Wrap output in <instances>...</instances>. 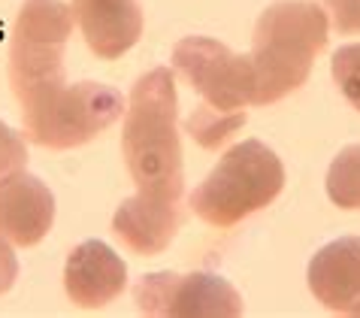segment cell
Wrapping results in <instances>:
<instances>
[{
	"label": "cell",
	"instance_id": "obj_11",
	"mask_svg": "<svg viewBox=\"0 0 360 318\" xmlns=\"http://www.w3.org/2000/svg\"><path fill=\"white\" fill-rule=\"evenodd\" d=\"M73 22L100 61H115L143 37V9L136 0H73Z\"/></svg>",
	"mask_w": 360,
	"mask_h": 318
},
{
	"label": "cell",
	"instance_id": "obj_1",
	"mask_svg": "<svg viewBox=\"0 0 360 318\" xmlns=\"http://www.w3.org/2000/svg\"><path fill=\"white\" fill-rule=\"evenodd\" d=\"M176 76L167 67L136 79L124 106L122 152L139 194L182 201V140H179Z\"/></svg>",
	"mask_w": 360,
	"mask_h": 318
},
{
	"label": "cell",
	"instance_id": "obj_5",
	"mask_svg": "<svg viewBox=\"0 0 360 318\" xmlns=\"http://www.w3.org/2000/svg\"><path fill=\"white\" fill-rule=\"evenodd\" d=\"M124 113V101L112 85L76 82L64 85L46 101L22 109L25 136L43 148H76L91 143Z\"/></svg>",
	"mask_w": 360,
	"mask_h": 318
},
{
	"label": "cell",
	"instance_id": "obj_14",
	"mask_svg": "<svg viewBox=\"0 0 360 318\" xmlns=\"http://www.w3.org/2000/svg\"><path fill=\"white\" fill-rule=\"evenodd\" d=\"M327 197L339 210H360V146H345L327 170Z\"/></svg>",
	"mask_w": 360,
	"mask_h": 318
},
{
	"label": "cell",
	"instance_id": "obj_17",
	"mask_svg": "<svg viewBox=\"0 0 360 318\" xmlns=\"http://www.w3.org/2000/svg\"><path fill=\"white\" fill-rule=\"evenodd\" d=\"M339 34H360V0H321Z\"/></svg>",
	"mask_w": 360,
	"mask_h": 318
},
{
	"label": "cell",
	"instance_id": "obj_6",
	"mask_svg": "<svg viewBox=\"0 0 360 318\" xmlns=\"http://www.w3.org/2000/svg\"><path fill=\"white\" fill-rule=\"evenodd\" d=\"M173 70L203 103L224 113L245 109L255 97V67L248 55H233L212 37H185L173 49Z\"/></svg>",
	"mask_w": 360,
	"mask_h": 318
},
{
	"label": "cell",
	"instance_id": "obj_13",
	"mask_svg": "<svg viewBox=\"0 0 360 318\" xmlns=\"http://www.w3.org/2000/svg\"><path fill=\"white\" fill-rule=\"evenodd\" d=\"M243 125H245V109L224 113V109H212L209 103H203V106H197L191 113V118L185 122V134L191 136L197 146L218 148V146H224Z\"/></svg>",
	"mask_w": 360,
	"mask_h": 318
},
{
	"label": "cell",
	"instance_id": "obj_2",
	"mask_svg": "<svg viewBox=\"0 0 360 318\" xmlns=\"http://www.w3.org/2000/svg\"><path fill=\"white\" fill-rule=\"evenodd\" d=\"M330 34L327 9L312 0H276L255 25L252 106H269L306 85L315 58L324 52Z\"/></svg>",
	"mask_w": 360,
	"mask_h": 318
},
{
	"label": "cell",
	"instance_id": "obj_15",
	"mask_svg": "<svg viewBox=\"0 0 360 318\" xmlns=\"http://www.w3.org/2000/svg\"><path fill=\"white\" fill-rule=\"evenodd\" d=\"M330 70H333V82L339 85L342 97L360 113V43L336 49Z\"/></svg>",
	"mask_w": 360,
	"mask_h": 318
},
{
	"label": "cell",
	"instance_id": "obj_3",
	"mask_svg": "<svg viewBox=\"0 0 360 318\" xmlns=\"http://www.w3.org/2000/svg\"><path fill=\"white\" fill-rule=\"evenodd\" d=\"M285 167L273 148L261 140H245L212 167L203 182L194 188L188 206L206 224L227 231L252 212L264 210L282 194Z\"/></svg>",
	"mask_w": 360,
	"mask_h": 318
},
{
	"label": "cell",
	"instance_id": "obj_10",
	"mask_svg": "<svg viewBox=\"0 0 360 318\" xmlns=\"http://www.w3.org/2000/svg\"><path fill=\"white\" fill-rule=\"evenodd\" d=\"M185 222L182 201H164V197L134 194L118 206L112 215V234L134 255H161L176 240L179 227Z\"/></svg>",
	"mask_w": 360,
	"mask_h": 318
},
{
	"label": "cell",
	"instance_id": "obj_9",
	"mask_svg": "<svg viewBox=\"0 0 360 318\" xmlns=\"http://www.w3.org/2000/svg\"><path fill=\"white\" fill-rule=\"evenodd\" d=\"M127 285V267L112 248L100 240L79 243L67 257L64 288L67 297L82 310H100L112 303Z\"/></svg>",
	"mask_w": 360,
	"mask_h": 318
},
{
	"label": "cell",
	"instance_id": "obj_16",
	"mask_svg": "<svg viewBox=\"0 0 360 318\" xmlns=\"http://www.w3.org/2000/svg\"><path fill=\"white\" fill-rule=\"evenodd\" d=\"M25 164H27V148L22 134H15L6 122H0V179L15 170H25Z\"/></svg>",
	"mask_w": 360,
	"mask_h": 318
},
{
	"label": "cell",
	"instance_id": "obj_7",
	"mask_svg": "<svg viewBox=\"0 0 360 318\" xmlns=\"http://www.w3.org/2000/svg\"><path fill=\"white\" fill-rule=\"evenodd\" d=\"M134 300L148 318H236L245 310L236 288L212 273H148Z\"/></svg>",
	"mask_w": 360,
	"mask_h": 318
},
{
	"label": "cell",
	"instance_id": "obj_4",
	"mask_svg": "<svg viewBox=\"0 0 360 318\" xmlns=\"http://www.w3.org/2000/svg\"><path fill=\"white\" fill-rule=\"evenodd\" d=\"M73 9L61 0H25L9 34V85L22 109L67 85L64 49L73 34Z\"/></svg>",
	"mask_w": 360,
	"mask_h": 318
},
{
	"label": "cell",
	"instance_id": "obj_12",
	"mask_svg": "<svg viewBox=\"0 0 360 318\" xmlns=\"http://www.w3.org/2000/svg\"><path fill=\"white\" fill-rule=\"evenodd\" d=\"M309 291L339 315H360V236L327 243L309 261Z\"/></svg>",
	"mask_w": 360,
	"mask_h": 318
},
{
	"label": "cell",
	"instance_id": "obj_18",
	"mask_svg": "<svg viewBox=\"0 0 360 318\" xmlns=\"http://www.w3.org/2000/svg\"><path fill=\"white\" fill-rule=\"evenodd\" d=\"M18 279V257L13 252V243L0 236V294H6Z\"/></svg>",
	"mask_w": 360,
	"mask_h": 318
},
{
	"label": "cell",
	"instance_id": "obj_8",
	"mask_svg": "<svg viewBox=\"0 0 360 318\" xmlns=\"http://www.w3.org/2000/svg\"><path fill=\"white\" fill-rule=\"evenodd\" d=\"M55 224V197L43 179L15 170L0 179V236L13 246H37Z\"/></svg>",
	"mask_w": 360,
	"mask_h": 318
}]
</instances>
